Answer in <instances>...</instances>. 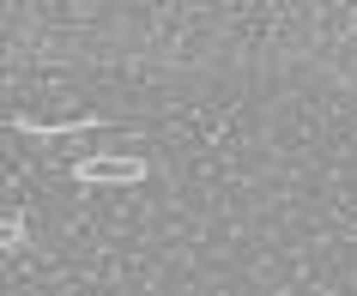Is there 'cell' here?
Instances as JSON below:
<instances>
[{
	"label": "cell",
	"mask_w": 357,
	"mask_h": 296,
	"mask_svg": "<svg viewBox=\"0 0 357 296\" xmlns=\"http://www.w3.org/2000/svg\"><path fill=\"white\" fill-rule=\"evenodd\" d=\"M146 176H151V164L139 151H91V157L73 164L79 187H133V182H146Z\"/></svg>",
	"instance_id": "6da1fadb"
},
{
	"label": "cell",
	"mask_w": 357,
	"mask_h": 296,
	"mask_svg": "<svg viewBox=\"0 0 357 296\" xmlns=\"http://www.w3.org/2000/svg\"><path fill=\"white\" fill-rule=\"evenodd\" d=\"M24 236H31V230H24L19 212H0V254H6V248H24Z\"/></svg>",
	"instance_id": "7a4b0ae2"
}]
</instances>
